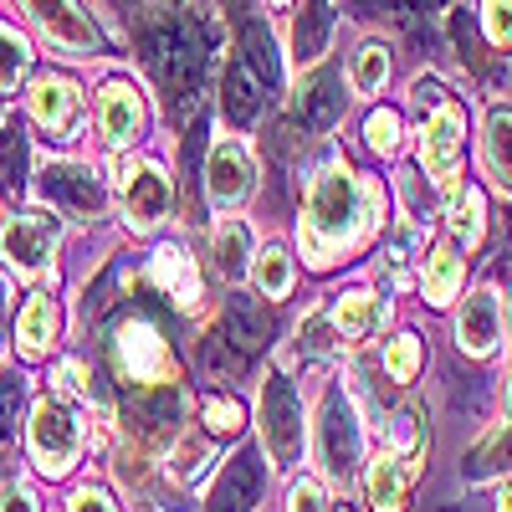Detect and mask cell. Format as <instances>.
Instances as JSON below:
<instances>
[{"label": "cell", "mask_w": 512, "mask_h": 512, "mask_svg": "<svg viewBox=\"0 0 512 512\" xmlns=\"http://www.w3.org/2000/svg\"><path fill=\"white\" fill-rule=\"evenodd\" d=\"M31 118L47 128L52 139H72V128L82 123V88L72 77H36L31 82Z\"/></svg>", "instance_id": "9c48e42d"}, {"label": "cell", "mask_w": 512, "mask_h": 512, "mask_svg": "<svg viewBox=\"0 0 512 512\" xmlns=\"http://www.w3.org/2000/svg\"><path fill=\"white\" fill-rule=\"evenodd\" d=\"M0 318H6V303H0Z\"/></svg>", "instance_id": "ee69618b"}, {"label": "cell", "mask_w": 512, "mask_h": 512, "mask_svg": "<svg viewBox=\"0 0 512 512\" xmlns=\"http://www.w3.org/2000/svg\"><path fill=\"white\" fill-rule=\"evenodd\" d=\"M256 497H262V456L241 451L226 466V477L216 482V492H210V507L205 512H251Z\"/></svg>", "instance_id": "5bb4252c"}, {"label": "cell", "mask_w": 512, "mask_h": 512, "mask_svg": "<svg viewBox=\"0 0 512 512\" xmlns=\"http://www.w3.org/2000/svg\"><path fill=\"white\" fill-rule=\"evenodd\" d=\"M323 41H328V0H313V6L303 11V26H297V62H313L323 52Z\"/></svg>", "instance_id": "4316f807"}, {"label": "cell", "mask_w": 512, "mask_h": 512, "mask_svg": "<svg viewBox=\"0 0 512 512\" xmlns=\"http://www.w3.org/2000/svg\"><path fill=\"white\" fill-rule=\"evenodd\" d=\"M349 82H354V93L374 98V93L384 88V82H390V47H379V41H364V47L354 52Z\"/></svg>", "instance_id": "d4e9b609"}, {"label": "cell", "mask_w": 512, "mask_h": 512, "mask_svg": "<svg viewBox=\"0 0 512 512\" xmlns=\"http://www.w3.org/2000/svg\"><path fill=\"white\" fill-rule=\"evenodd\" d=\"M57 241H62V221L47 216V210H21L0 226V262L21 277H41L57 256Z\"/></svg>", "instance_id": "3957f363"}, {"label": "cell", "mask_w": 512, "mask_h": 512, "mask_svg": "<svg viewBox=\"0 0 512 512\" xmlns=\"http://www.w3.org/2000/svg\"><path fill=\"white\" fill-rule=\"evenodd\" d=\"M26 67H31V47L11 26H0V88H16L26 77Z\"/></svg>", "instance_id": "f546056e"}, {"label": "cell", "mask_w": 512, "mask_h": 512, "mask_svg": "<svg viewBox=\"0 0 512 512\" xmlns=\"http://www.w3.org/2000/svg\"><path fill=\"white\" fill-rule=\"evenodd\" d=\"M262 436H267V451H272L282 466H292L297 451H303V410H297V390H292L282 374L267 379V395H262Z\"/></svg>", "instance_id": "ba28073f"}, {"label": "cell", "mask_w": 512, "mask_h": 512, "mask_svg": "<svg viewBox=\"0 0 512 512\" xmlns=\"http://www.w3.org/2000/svg\"><path fill=\"white\" fill-rule=\"evenodd\" d=\"M16 420H21V379H0V477L11 466V451H16Z\"/></svg>", "instance_id": "484cf974"}, {"label": "cell", "mask_w": 512, "mask_h": 512, "mask_svg": "<svg viewBox=\"0 0 512 512\" xmlns=\"http://www.w3.org/2000/svg\"><path fill=\"white\" fill-rule=\"evenodd\" d=\"M497 512H512V482H502V492H497Z\"/></svg>", "instance_id": "60d3db41"}, {"label": "cell", "mask_w": 512, "mask_h": 512, "mask_svg": "<svg viewBox=\"0 0 512 512\" xmlns=\"http://www.w3.org/2000/svg\"><path fill=\"white\" fill-rule=\"evenodd\" d=\"M41 190H47L67 216H82V221H93L103 210V195H98L93 175L82 164H47L41 169Z\"/></svg>", "instance_id": "4fadbf2b"}, {"label": "cell", "mask_w": 512, "mask_h": 512, "mask_svg": "<svg viewBox=\"0 0 512 512\" xmlns=\"http://www.w3.org/2000/svg\"><path fill=\"white\" fill-rule=\"evenodd\" d=\"M72 512H113V502H108V492H98V487H82V492L72 497Z\"/></svg>", "instance_id": "f35d334b"}, {"label": "cell", "mask_w": 512, "mask_h": 512, "mask_svg": "<svg viewBox=\"0 0 512 512\" xmlns=\"http://www.w3.org/2000/svg\"><path fill=\"white\" fill-rule=\"evenodd\" d=\"M144 98L128 88V82H108V88L98 93V128H103V139L113 149H128V144H139L144 139Z\"/></svg>", "instance_id": "8fae6325"}, {"label": "cell", "mask_w": 512, "mask_h": 512, "mask_svg": "<svg viewBox=\"0 0 512 512\" xmlns=\"http://www.w3.org/2000/svg\"><path fill=\"white\" fill-rule=\"evenodd\" d=\"M31 6V16H36V26L47 31L57 47H72V52H88V47H98V31L88 26V16H82L72 0H26Z\"/></svg>", "instance_id": "2e32d148"}, {"label": "cell", "mask_w": 512, "mask_h": 512, "mask_svg": "<svg viewBox=\"0 0 512 512\" xmlns=\"http://www.w3.org/2000/svg\"><path fill=\"white\" fill-rule=\"evenodd\" d=\"M216 267H221V277H246V267H251V231H246V221H221L216 226Z\"/></svg>", "instance_id": "cb8c5ba5"}, {"label": "cell", "mask_w": 512, "mask_h": 512, "mask_svg": "<svg viewBox=\"0 0 512 512\" xmlns=\"http://www.w3.org/2000/svg\"><path fill=\"white\" fill-rule=\"evenodd\" d=\"M415 472H420V466L405 461V456H395V451L374 456V461H369V477H364L369 507H374V512H400V507H405V492H410V482H415Z\"/></svg>", "instance_id": "9a60e30c"}, {"label": "cell", "mask_w": 512, "mask_h": 512, "mask_svg": "<svg viewBox=\"0 0 512 512\" xmlns=\"http://www.w3.org/2000/svg\"><path fill=\"white\" fill-rule=\"evenodd\" d=\"M118 195H123V216L134 231H154L164 216H169V205H175V185H169V175L159 164H123V175H118Z\"/></svg>", "instance_id": "52a82bcc"}, {"label": "cell", "mask_w": 512, "mask_h": 512, "mask_svg": "<svg viewBox=\"0 0 512 512\" xmlns=\"http://www.w3.org/2000/svg\"><path fill=\"white\" fill-rule=\"evenodd\" d=\"M384 200L354 180V169L344 164H328L323 175L308 185V210H303V256L313 267L333 262L338 251L359 246L374 221H379Z\"/></svg>", "instance_id": "6da1fadb"}, {"label": "cell", "mask_w": 512, "mask_h": 512, "mask_svg": "<svg viewBox=\"0 0 512 512\" xmlns=\"http://www.w3.org/2000/svg\"><path fill=\"white\" fill-rule=\"evenodd\" d=\"M256 287H262L267 297H287L292 292V256L277 251V246L256 256Z\"/></svg>", "instance_id": "83f0119b"}, {"label": "cell", "mask_w": 512, "mask_h": 512, "mask_svg": "<svg viewBox=\"0 0 512 512\" xmlns=\"http://www.w3.org/2000/svg\"><path fill=\"white\" fill-rule=\"evenodd\" d=\"M502 451H512V431H507V446H502Z\"/></svg>", "instance_id": "b9f144b4"}, {"label": "cell", "mask_w": 512, "mask_h": 512, "mask_svg": "<svg viewBox=\"0 0 512 512\" xmlns=\"http://www.w3.org/2000/svg\"><path fill=\"white\" fill-rule=\"evenodd\" d=\"M241 420H246V410H241L236 400H210V405H205V431H210V436H236Z\"/></svg>", "instance_id": "d6a6232c"}, {"label": "cell", "mask_w": 512, "mask_h": 512, "mask_svg": "<svg viewBox=\"0 0 512 512\" xmlns=\"http://www.w3.org/2000/svg\"><path fill=\"white\" fill-rule=\"evenodd\" d=\"M451 236L461 246H477L482 241V195L461 190V200H451Z\"/></svg>", "instance_id": "f1b7e54d"}, {"label": "cell", "mask_w": 512, "mask_h": 512, "mask_svg": "<svg viewBox=\"0 0 512 512\" xmlns=\"http://www.w3.org/2000/svg\"><path fill=\"white\" fill-rule=\"evenodd\" d=\"M359 456V425L349 415L344 400H328V415H323V461H328V472L333 477H349V466Z\"/></svg>", "instance_id": "e0dca14e"}, {"label": "cell", "mask_w": 512, "mask_h": 512, "mask_svg": "<svg viewBox=\"0 0 512 512\" xmlns=\"http://www.w3.org/2000/svg\"><path fill=\"white\" fill-rule=\"evenodd\" d=\"M113 364H118V379L139 384V390H154V384L175 379V354H169V344L159 338V328L144 323V318L118 323V333H113Z\"/></svg>", "instance_id": "7a4b0ae2"}, {"label": "cell", "mask_w": 512, "mask_h": 512, "mask_svg": "<svg viewBox=\"0 0 512 512\" xmlns=\"http://www.w3.org/2000/svg\"><path fill=\"white\" fill-rule=\"evenodd\" d=\"M461 139H466V118L456 103H441L420 128V164L431 185H441L446 195L456 190V175H461Z\"/></svg>", "instance_id": "8992f818"}, {"label": "cell", "mask_w": 512, "mask_h": 512, "mask_svg": "<svg viewBox=\"0 0 512 512\" xmlns=\"http://www.w3.org/2000/svg\"><path fill=\"white\" fill-rule=\"evenodd\" d=\"M154 62H159V77L169 88V103L180 98V108H195L200 98V82H205V41L190 21L169 26L159 41H154Z\"/></svg>", "instance_id": "277c9868"}, {"label": "cell", "mask_w": 512, "mask_h": 512, "mask_svg": "<svg viewBox=\"0 0 512 512\" xmlns=\"http://www.w3.org/2000/svg\"><path fill=\"white\" fill-rule=\"evenodd\" d=\"M384 369H390V379H410L420 369V338L415 333H400L390 349H384Z\"/></svg>", "instance_id": "1f68e13d"}, {"label": "cell", "mask_w": 512, "mask_h": 512, "mask_svg": "<svg viewBox=\"0 0 512 512\" xmlns=\"http://www.w3.org/2000/svg\"><path fill=\"white\" fill-rule=\"evenodd\" d=\"M154 282L175 297L180 308H195L200 303V272H195V256L185 246H164L154 256Z\"/></svg>", "instance_id": "ac0fdd59"}, {"label": "cell", "mask_w": 512, "mask_h": 512, "mask_svg": "<svg viewBox=\"0 0 512 512\" xmlns=\"http://www.w3.org/2000/svg\"><path fill=\"white\" fill-rule=\"evenodd\" d=\"M256 175H251V154L241 139H221L210 144V159H205V190L216 205H241L251 195Z\"/></svg>", "instance_id": "30bf717a"}, {"label": "cell", "mask_w": 512, "mask_h": 512, "mask_svg": "<svg viewBox=\"0 0 512 512\" xmlns=\"http://www.w3.org/2000/svg\"><path fill=\"white\" fill-rule=\"evenodd\" d=\"M461 272H466V256H461L456 246H436V251H431V262H425V277H420L425 297H431L436 308L451 303V297L461 292Z\"/></svg>", "instance_id": "7402d4cb"}, {"label": "cell", "mask_w": 512, "mask_h": 512, "mask_svg": "<svg viewBox=\"0 0 512 512\" xmlns=\"http://www.w3.org/2000/svg\"><path fill=\"white\" fill-rule=\"evenodd\" d=\"M384 318V303L369 292H349V297H338V308H333V333H344V338H369Z\"/></svg>", "instance_id": "603a6c76"}, {"label": "cell", "mask_w": 512, "mask_h": 512, "mask_svg": "<svg viewBox=\"0 0 512 512\" xmlns=\"http://www.w3.org/2000/svg\"><path fill=\"white\" fill-rule=\"evenodd\" d=\"M57 328H62V313H57L52 297H31V303L21 308V318H16V344H21V354H26V359H41V354L52 349Z\"/></svg>", "instance_id": "d6986e66"}, {"label": "cell", "mask_w": 512, "mask_h": 512, "mask_svg": "<svg viewBox=\"0 0 512 512\" xmlns=\"http://www.w3.org/2000/svg\"><path fill=\"white\" fill-rule=\"evenodd\" d=\"M482 26L497 47H512V0H482Z\"/></svg>", "instance_id": "e575fe53"}, {"label": "cell", "mask_w": 512, "mask_h": 512, "mask_svg": "<svg viewBox=\"0 0 512 512\" xmlns=\"http://www.w3.org/2000/svg\"><path fill=\"white\" fill-rule=\"evenodd\" d=\"M287 512H323V487L313 477H297L287 492Z\"/></svg>", "instance_id": "d590c367"}, {"label": "cell", "mask_w": 512, "mask_h": 512, "mask_svg": "<svg viewBox=\"0 0 512 512\" xmlns=\"http://www.w3.org/2000/svg\"><path fill=\"white\" fill-rule=\"evenodd\" d=\"M297 118H303L308 128H328L338 118V108H344V98H338V82L328 72H313L303 88H297Z\"/></svg>", "instance_id": "44dd1931"}, {"label": "cell", "mask_w": 512, "mask_h": 512, "mask_svg": "<svg viewBox=\"0 0 512 512\" xmlns=\"http://www.w3.org/2000/svg\"><path fill=\"white\" fill-rule=\"evenodd\" d=\"M200 466H205V446H195V441H190V446L180 451V477L190 482V477L200 472Z\"/></svg>", "instance_id": "ab89813d"}, {"label": "cell", "mask_w": 512, "mask_h": 512, "mask_svg": "<svg viewBox=\"0 0 512 512\" xmlns=\"http://www.w3.org/2000/svg\"><path fill=\"white\" fill-rule=\"evenodd\" d=\"M420 241V231L415 226H400L395 231V241H390V256H384V272H390V282H410V246Z\"/></svg>", "instance_id": "836d02e7"}, {"label": "cell", "mask_w": 512, "mask_h": 512, "mask_svg": "<svg viewBox=\"0 0 512 512\" xmlns=\"http://www.w3.org/2000/svg\"><path fill=\"white\" fill-rule=\"evenodd\" d=\"M456 344L472 354V359H487L497 344H502V303L497 292L482 287L461 303V318H456Z\"/></svg>", "instance_id": "7c38bea8"}, {"label": "cell", "mask_w": 512, "mask_h": 512, "mask_svg": "<svg viewBox=\"0 0 512 512\" xmlns=\"http://www.w3.org/2000/svg\"><path fill=\"white\" fill-rule=\"evenodd\" d=\"M364 139H369V149H374V154H395V149H400V118H395L390 108L369 113V123H364Z\"/></svg>", "instance_id": "4dcf8cb0"}, {"label": "cell", "mask_w": 512, "mask_h": 512, "mask_svg": "<svg viewBox=\"0 0 512 512\" xmlns=\"http://www.w3.org/2000/svg\"><path fill=\"white\" fill-rule=\"evenodd\" d=\"M482 164L502 195H512V113H492L482 128Z\"/></svg>", "instance_id": "ffe728a7"}, {"label": "cell", "mask_w": 512, "mask_h": 512, "mask_svg": "<svg viewBox=\"0 0 512 512\" xmlns=\"http://www.w3.org/2000/svg\"><path fill=\"white\" fill-rule=\"evenodd\" d=\"M82 431H77V415L57 400V395H41L31 410V456L47 477H67L72 461H77Z\"/></svg>", "instance_id": "5b68a950"}, {"label": "cell", "mask_w": 512, "mask_h": 512, "mask_svg": "<svg viewBox=\"0 0 512 512\" xmlns=\"http://www.w3.org/2000/svg\"><path fill=\"white\" fill-rule=\"evenodd\" d=\"M0 512H36V497L21 482H6L0 487Z\"/></svg>", "instance_id": "74e56055"}, {"label": "cell", "mask_w": 512, "mask_h": 512, "mask_svg": "<svg viewBox=\"0 0 512 512\" xmlns=\"http://www.w3.org/2000/svg\"><path fill=\"white\" fill-rule=\"evenodd\" d=\"M272 6H287V0H272Z\"/></svg>", "instance_id": "7bdbcfd3"}, {"label": "cell", "mask_w": 512, "mask_h": 512, "mask_svg": "<svg viewBox=\"0 0 512 512\" xmlns=\"http://www.w3.org/2000/svg\"><path fill=\"white\" fill-rule=\"evenodd\" d=\"M57 390H62V395H77V400H88V395H93V390H88V379H82V364H72V359L57 369Z\"/></svg>", "instance_id": "8d00e7d4"}]
</instances>
